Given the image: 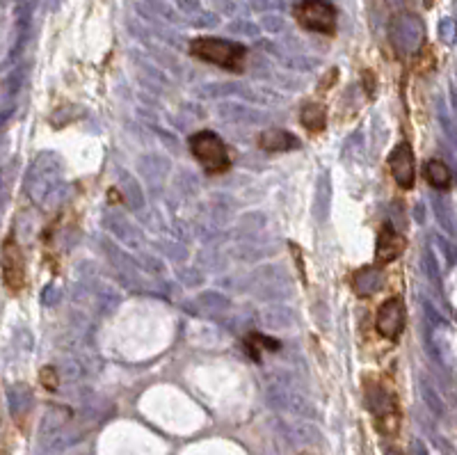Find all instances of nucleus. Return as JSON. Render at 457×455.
Instances as JSON below:
<instances>
[{
	"mask_svg": "<svg viewBox=\"0 0 457 455\" xmlns=\"http://www.w3.org/2000/svg\"><path fill=\"white\" fill-rule=\"evenodd\" d=\"M190 53L197 60H204L208 64H215L219 69L238 73L245 66V57H247V48L242 44L228 39H217V37H199L190 44Z\"/></svg>",
	"mask_w": 457,
	"mask_h": 455,
	"instance_id": "f257e3e1",
	"label": "nucleus"
},
{
	"mask_svg": "<svg viewBox=\"0 0 457 455\" xmlns=\"http://www.w3.org/2000/svg\"><path fill=\"white\" fill-rule=\"evenodd\" d=\"M190 154L208 174H224L231 167V154H228L222 138L213 131H199L190 138Z\"/></svg>",
	"mask_w": 457,
	"mask_h": 455,
	"instance_id": "f03ea898",
	"label": "nucleus"
},
{
	"mask_svg": "<svg viewBox=\"0 0 457 455\" xmlns=\"http://www.w3.org/2000/svg\"><path fill=\"white\" fill-rule=\"evenodd\" d=\"M295 21L304 30L318 35H334L336 30V10L329 0H302L295 5Z\"/></svg>",
	"mask_w": 457,
	"mask_h": 455,
	"instance_id": "7ed1b4c3",
	"label": "nucleus"
},
{
	"mask_svg": "<svg viewBox=\"0 0 457 455\" xmlns=\"http://www.w3.org/2000/svg\"><path fill=\"white\" fill-rule=\"evenodd\" d=\"M366 407L373 412L375 424L382 435H396L398 424H400V414H398L396 398L382 387H370L366 389Z\"/></svg>",
	"mask_w": 457,
	"mask_h": 455,
	"instance_id": "20e7f679",
	"label": "nucleus"
},
{
	"mask_svg": "<svg viewBox=\"0 0 457 455\" xmlns=\"http://www.w3.org/2000/svg\"><path fill=\"white\" fill-rule=\"evenodd\" d=\"M426 39V28L416 14H400L391 23V41L398 53H416Z\"/></svg>",
	"mask_w": 457,
	"mask_h": 455,
	"instance_id": "39448f33",
	"label": "nucleus"
},
{
	"mask_svg": "<svg viewBox=\"0 0 457 455\" xmlns=\"http://www.w3.org/2000/svg\"><path fill=\"white\" fill-rule=\"evenodd\" d=\"M405 320H407V311L400 298H389L377 309L375 316V330L386 341H398L405 330Z\"/></svg>",
	"mask_w": 457,
	"mask_h": 455,
	"instance_id": "423d86ee",
	"label": "nucleus"
},
{
	"mask_svg": "<svg viewBox=\"0 0 457 455\" xmlns=\"http://www.w3.org/2000/svg\"><path fill=\"white\" fill-rule=\"evenodd\" d=\"M0 268H3V282L10 291L19 293L25 286V259L12 236L3 243V252H0Z\"/></svg>",
	"mask_w": 457,
	"mask_h": 455,
	"instance_id": "0eeeda50",
	"label": "nucleus"
},
{
	"mask_svg": "<svg viewBox=\"0 0 457 455\" xmlns=\"http://www.w3.org/2000/svg\"><path fill=\"white\" fill-rule=\"evenodd\" d=\"M389 170H391V176L400 188L405 190L414 188V181H416V160H414V151L409 147V142H400V145L393 147V151L389 154Z\"/></svg>",
	"mask_w": 457,
	"mask_h": 455,
	"instance_id": "6e6552de",
	"label": "nucleus"
},
{
	"mask_svg": "<svg viewBox=\"0 0 457 455\" xmlns=\"http://www.w3.org/2000/svg\"><path fill=\"white\" fill-rule=\"evenodd\" d=\"M405 245H407V240H405V236H402L400 231H396L391 222H386V224L382 226V231H379V236H377L375 261H377L379 266L393 263L396 259H400V257H402Z\"/></svg>",
	"mask_w": 457,
	"mask_h": 455,
	"instance_id": "1a4fd4ad",
	"label": "nucleus"
},
{
	"mask_svg": "<svg viewBox=\"0 0 457 455\" xmlns=\"http://www.w3.org/2000/svg\"><path fill=\"white\" fill-rule=\"evenodd\" d=\"M259 147L270 154H284V151H293L300 147V140L293 133L284 129H268L259 136Z\"/></svg>",
	"mask_w": 457,
	"mask_h": 455,
	"instance_id": "9d476101",
	"label": "nucleus"
},
{
	"mask_svg": "<svg viewBox=\"0 0 457 455\" xmlns=\"http://www.w3.org/2000/svg\"><path fill=\"white\" fill-rule=\"evenodd\" d=\"M379 286H382V273L377 270V268H361L352 275V289L357 296L361 298H368L373 296L375 291H379Z\"/></svg>",
	"mask_w": 457,
	"mask_h": 455,
	"instance_id": "9b49d317",
	"label": "nucleus"
},
{
	"mask_svg": "<svg viewBox=\"0 0 457 455\" xmlns=\"http://www.w3.org/2000/svg\"><path fill=\"white\" fill-rule=\"evenodd\" d=\"M300 122L309 133H320L327 126V108H325V103H316V101L304 103L302 110H300Z\"/></svg>",
	"mask_w": 457,
	"mask_h": 455,
	"instance_id": "f8f14e48",
	"label": "nucleus"
},
{
	"mask_svg": "<svg viewBox=\"0 0 457 455\" xmlns=\"http://www.w3.org/2000/svg\"><path fill=\"white\" fill-rule=\"evenodd\" d=\"M426 179H428L430 185H433V188L448 190V188H451V183H453V172H451V167L444 163V160L433 158V160H428V163H426Z\"/></svg>",
	"mask_w": 457,
	"mask_h": 455,
	"instance_id": "ddd939ff",
	"label": "nucleus"
},
{
	"mask_svg": "<svg viewBox=\"0 0 457 455\" xmlns=\"http://www.w3.org/2000/svg\"><path fill=\"white\" fill-rule=\"evenodd\" d=\"M245 345H247V350H249V355L254 361H259L261 359V350H279V341L275 339H268V336L263 334H249L247 339H245Z\"/></svg>",
	"mask_w": 457,
	"mask_h": 455,
	"instance_id": "4468645a",
	"label": "nucleus"
},
{
	"mask_svg": "<svg viewBox=\"0 0 457 455\" xmlns=\"http://www.w3.org/2000/svg\"><path fill=\"white\" fill-rule=\"evenodd\" d=\"M39 380H41V384H44L48 391L57 389V373H55V368L44 366V368L39 370Z\"/></svg>",
	"mask_w": 457,
	"mask_h": 455,
	"instance_id": "2eb2a0df",
	"label": "nucleus"
},
{
	"mask_svg": "<svg viewBox=\"0 0 457 455\" xmlns=\"http://www.w3.org/2000/svg\"><path fill=\"white\" fill-rule=\"evenodd\" d=\"M419 455H428V453H426V449H419Z\"/></svg>",
	"mask_w": 457,
	"mask_h": 455,
	"instance_id": "dca6fc26",
	"label": "nucleus"
},
{
	"mask_svg": "<svg viewBox=\"0 0 457 455\" xmlns=\"http://www.w3.org/2000/svg\"><path fill=\"white\" fill-rule=\"evenodd\" d=\"M386 455H398V453H396V451H389Z\"/></svg>",
	"mask_w": 457,
	"mask_h": 455,
	"instance_id": "f3484780",
	"label": "nucleus"
}]
</instances>
